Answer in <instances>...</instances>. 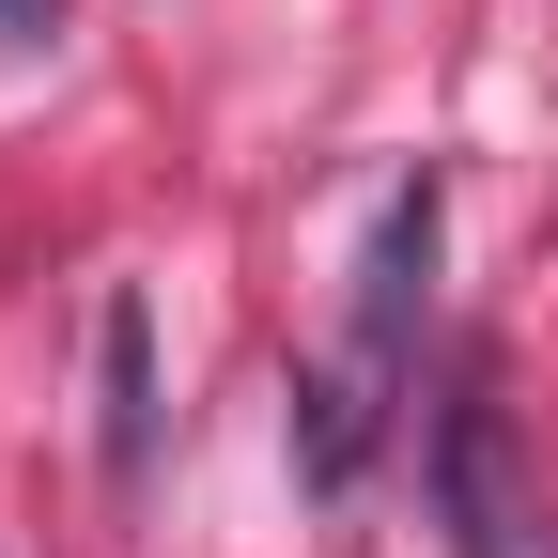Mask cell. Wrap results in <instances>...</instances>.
Wrapping results in <instances>:
<instances>
[{"label": "cell", "mask_w": 558, "mask_h": 558, "mask_svg": "<svg viewBox=\"0 0 558 558\" xmlns=\"http://www.w3.org/2000/svg\"><path fill=\"white\" fill-rule=\"evenodd\" d=\"M435 512H450V558H543V497H527V450H512L497 373H465L435 403Z\"/></svg>", "instance_id": "1"}, {"label": "cell", "mask_w": 558, "mask_h": 558, "mask_svg": "<svg viewBox=\"0 0 558 558\" xmlns=\"http://www.w3.org/2000/svg\"><path fill=\"white\" fill-rule=\"evenodd\" d=\"M435 233H450V186H435V156H418V171L373 202V264H357V373H403V341H418V279H435Z\"/></svg>", "instance_id": "2"}, {"label": "cell", "mask_w": 558, "mask_h": 558, "mask_svg": "<svg viewBox=\"0 0 558 558\" xmlns=\"http://www.w3.org/2000/svg\"><path fill=\"white\" fill-rule=\"evenodd\" d=\"M94 388H109V481L156 465V311H140V279H109L94 311Z\"/></svg>", "instance_id": "3"}, {"label": "cell", "mask_w": 558, "mask_h": 558, "mask_svg": "<svg viewBox=\"0 0 558 558\" xmlns=\"http://www.w3.org/2000/svg\"><path fill=\"white\" fill-rule=\"evenodd\" d=\"M295 465H311V497H341L373 465V388L357 373H295Z\"/></svg>", "instance_id": "4"}, {"label": "cell", "mask_w": 558, "mask_h": 558, "mask_svg": "<svg viewBox=\"0 0 558 558\" xmlns=\"http://www.w3.org/2000/svg\"><path fill=\"white\" fill-rule=\"evenodd\" d=\"M62 16H78V0H0V47H47Z\"/></svg>", "instance_id": "5"}]
</instances>
